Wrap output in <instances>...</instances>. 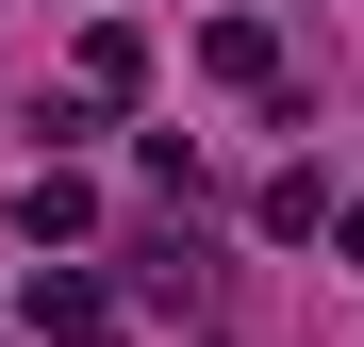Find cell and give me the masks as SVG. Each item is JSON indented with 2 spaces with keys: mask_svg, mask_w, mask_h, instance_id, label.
Instances as JSON below:
<instances>
[{
  "mask_svg": "<svg viewBox=\"0 0 364 347\" xmlns=\"http://www.w3.org/2000/svg\"><path fill=\"white\" fill-rule=\"evenodd\" d=\"M133 83H149V33L100 17V33H83V99H133Z\"/></svg>",
  "mask_w": 364,
  "mask_h": 347,
  "instance_id": "cell-3",
  "label": "cell"
},
{
  "mask_svg": "<svg viewBox=\"0 0 364 347\" xmlns=\"http://www.w3.org/2000/svg\"><path fill=\"white\" fill-rule=\"evenodd\" d=\"M17 314H33L50 347H100V331H116V298H100V281H33V298H17Z\"/></svg>",
  "mask_w": 364,
  "mask_h": 347,
  "instance_id": "cell-1",
  "label": "cell"
},
{
  "mask_svg": "<svg viewBox=\"0 0 364 347\" xmlns=\"http://www.w3.org/2000/svg\"><path fill=\"white\" fill-rule=\"evenodd\" d=\"M348 265H364V199H348Z\"/></svg>",
  "mask_w": 364,
  "mask_h": 347,
  "instance_id": "cell-5",
  "label": "cell"
},
{
  "mask_svg": "<svg viewBox=\"0 0 364 347\" xmlns=\"http://www.w3.org/2000/svg\"><path fill=\"white\" fill-rule=\"evenodd\" d=\"M199 67H215V83H282V33H265V17H215Z\"/></svg>",
  "mask_w": 364,
  "mask_h": 347,
  "instance_id": "cell-2",
  "label": "cell"
},
{
  "mask_svg": "<svg viewBox=\"0 0 364 347\" xmlns=\"http://www.w3.org/2000/svg\"><path fill=\"white\" fill-rule=\"evenodd\" d=\"M83 215H100V199L67 182V165H33V182H17V231H33V248H50V231H83Z\"/></svg>",
  "mask_w": 364,
  "mask_h": 347,
  "instance_id": "cell-4",
  "label": "cell"
}]
</instances>
